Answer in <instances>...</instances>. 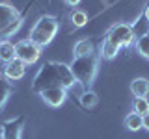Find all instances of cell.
Instances as JSON below:
<instances>
[{
    "instance_id": "cell-25",
    "label": "cell",
    "mask_w": 149,
    "mask_h": 139,
    "mask_svg": "<svg viewBox=\"0 0 149 139\" xmlns=\"http://www.w3.org/2000/svg\"><path fill=\"white\" fill-rule=\"evenodd\" d=\"M0 137H2V128H0Z\"/></svg>"
},
{
    "instance_id": "cell-17",
    "label": "cell",
    "mask_w": 149,
    "mask_h": 139,
    "mask_svg": "<svg viewBox=\"0 0 149 139\" xmlns=\"http://www.w3.org/2000/svg\"><path fill=\"white\" fill-rule=\"evenodd\" d=\"M21 26H22V17H19V19H15V21H13L9 26H6L2 32H0V41H9V37L15 35Z\"/></svg>"
},
{
    "instance_id": "cell-22",
    "label": "cell",
    "mask_w": 149,
    "mask_h": 139,
    "mask_svg": "<svg viewBox=\"0 0 149 139\" xmlns=\"http://www.w3.org/2000/svg\"><path fill=\"white\" fill-rule=\"evenodd\" d=\"M142 124H143V128H146V130H149V113L142 115Z\"/></svg>"
},
{
    "instance_id": "cell-2",
    "label": "cell",
    "mask_w": 149,
    "mask_h": 139,
    "mask_svg": "<svg viewBox=\"0 0 149 139\" xmlns=\"http://www.w3.org/2000/svg\"><path fill=\"white\" fill-rule=\"evenodd\" d=\"M69 67H71V72L77 83H80L82 87L88 89L95 82V76L99 72V58H97L95 52L88 56H80V58H73Z\"/></svg>"
},
{
    "instance_id": "cell-3",
    "label": "cell",
    "mask_w": 149,
    "mask_h": 139,
    "mask_svg": "<svg viewBox=\"0 0 149 139\" xmlns=\"http://www.w3.org/2000/svg\"><path fill=\"white\" fill-rule=\"evenodd\" d=\"M58 28H60V21L54 15H41L34 22V26L30 28L28 39L43 48V46L52 43V39L58 34Z\"/></svg>"
},
{
    "instance_id": "cell-8",
    "label": "cell",
    "mask_w": 149,
    "mask_h": 139,
    "mask_svg": "<svg viewBox=\"0 0 149 139\" xmlns=\"http://www.w3.org/2000/svg\"><path fill=\"white\" fill-rule=\"evenodd\" d=\"M2 72H4V78L9 82H15V80H21L22 76L26 74V65L21 61V59H13V61H8V63H4V69H2Z\"/></svg>"
},
{
    "instance_id": "cell-26",
    "label": "cell",
    "mask_w": 149,
    "mask_h": 139,
    "mask_svg": "<svg viewBox=\"0 0 149 139\" xmlns=\"http://www.w3.org/2000/svg\"><path fill=\"white\" fill-rule=\"evenodd\" d=\"M147 35H149V32H147Z\"/></svg>"
},
{
    "instance_id": "cell-14",
    "label": "cell",
    "mask_w": 149,
    "mask_h": 139,
    "mask_svg": "<svg viewBox=\"0 0 149 139\" xmlns=\"http://www.w3.org/2000/svg\"><path fill=\"white\" fill-rule=\"evenodd\" d=\"M11 93H13L11 82L6 80V78H0V111H2V108L6 106V102L9 100Z\"/></svg>"
},
{
    "instance_id": "cell-12",
    "label": "cell",
    "mask_w": 149,
    "mask_h": 139,
    "mask_svg": "<svg viewBox=\"0 0 149 139\" xmlns=\"http://www.w3.org/2000/svg\"><path fill=\"white\" fill-rule=\"evenodd\" d=\"M78 100H80L82 108L91 109V108H95V106L99 104V95H97L93 89H84L82 95H78Z\"/></svg>"
},
{
    "instance_id": "cell-15",
    "label": "cell",
    "mask_w": 149,
    "mask_h": 139,
    "mask_svg": "<svg viewBox=\"0 0 149 139\" xmlns=\"http://www.w3.org/2000/svg\"><path fill=\"white\" fill-rule=\"evenodd\" d=\"M125 128L130 130V132H138V130H142V128H143V124H142V115H138L136 111L129 113L127 117H125Z\"/></svg>"
},
{
    "instance_id": "cell-24",
    "label": "cell",
    "mask_w": 149,
    "mask_h": 139,
    "mask_svg": "<svg viewBox=\"0 0 149 139\" xmlns=\"http://www.w3.org/2000/svg\"><path fill=\"white\" fill-rule=\"evenodd\" d=\"M143 17H146V21L149 22V4L146 6V9H143Z\"/></svg>"
},
{
    "instance_id": "cell-10",
    "label": "cell",
    "mask_w": 149,
    "mask_h": 139,
    "mask_svg": "<svg viewBox=\"0 0 149 139\" xmlns=\"http://www.w3.org/2000/svg\"><path fill=\"white\" fill-rule=\"evenodd\" d=\"M130 93L134 95V98H147L149 95V80L143 76L134 78L130 82Z\"/></svg>"
},
{
    "instance_id": "cell-20",
    "label": "cell",
    "mask_w": 149,
    "mask_h": 139,
    "mask_svg": "<svg viewBox=\"0 0 149 139\" xmlns=\"http://www.w3.org/2000/svg\"><path fill=\"white\" fill-rule=\"evenodd\" d=\"M88 21H90V19H88V13H86V11H82V9H73V13H71V22H73L74 28L86 26Z\"/></svg>"
},
{
    "instance_id": "cell-6",
    "label": "cell",
    "mask_w": 149,
    "mask_h": 139,
    "mask_svg": "<svg viewBox=\"0 0 149 139\" xmlns=\"http://www.w3.org/2000/svg\"><path fill=\"white\" fill-rule=\"evenodd\" d=\"M22 130H24V117L22 115L8 119L2 124V137L0 139H22Z\"/></svg>"
},
{
    "instance_id": "cell-23",
    "label": "cell",
    "mask_w": 149,
    "mask_h": 139,
    "mask_svg": "<svg viewBox=\"0 0 149 139\" xmlns=\"http://www.w3.org/2000/svg\"><path fill=\"white\" fill-rule=\"evenodd\" d=\"M82 2V0H65V4H67V6H78V4H80Z\"/></svg>"
},
{
    "instance_id": "cell-5",
    "label": "cell",
    "mask_w": 149,
    "mask_h": 139,
    "mask_svg": "<svg viewBox=\"0 0 149 139\" xmlns=\"http://www.w3.org/2000/svg\"><path fill=\"white\" fill-rule=\"evenodd\" d=\"M15 58L21 59L24 65H34L41 58V46L32 43L30 39H22L15 45Z\"/></svg>"
},
{
    "instance_id": "cell-16",
    "label": "cell",
    "mask_w": 149,
    "mask_h": 139,
    "mask_svg": "<svg viewBox=\"0 0 149 139\" xmlns=\"http://www.w3.org/2000/svg\"><path fill=\"white\" fill-rule=\"evenodd\" d=\"M119 54V48L116 45H112L110 41H102V45H101V50H99V56L102 59H114L116 56Z\"/></svg>"
},
{
    "instance_id": "cell-19",
    "label": "cell",
    "mask_w": 149,
    "mask_h": 139,
    "mask_svg": "<svg viewBox=\"0 0 149 139\" xmlns=\"http://www.w3.org/2000/svg\"><path fill=\"white\" fill-rule=\"evenodd\" d=\"M134 46H136V52L142 58L149 59V35H140L136 39V43H134Z\"/></svg>"
},
{
    "instance_id": "cell-18",
    "label": "cell",
    "mask_w": 149,
    "mask_h": 139,
    "mask_svg": "<svg viewBox=\"0 0 149 139\" xmlns=\"http://www.w3.org/2000/svg\"><path fill=\"white\" fill-rule=\"evenodd\" d=\"M130 28H132V32H134V35H136V39H138L140 35H147V32H149V22L146 21L143 13L138 17V21H134L132 24H130Z\"/></svg>"
},
{
    "instance_id": "cell-7",
    "label": "cell",
    "mask_w": 149,
    "mask_h": 139,
    "mask_svg": "<svg viewBox=\"0 0 149 139\" xmlns=\"http://www.w3.org/2000/svg\"><path fill=\"white\" fill-rule=\"evenodd\" d=\"M41 95V100L50 108H60L65 100H67V89L63 87H52V89H45Z\"/></svg>"
},
{
    "instance_id": "cell-9",
    "label": "cell",
    "mask_w": 149,
    "mask_h": 139,
    "mask_svg": "<svg viewBox=\"0 0 149 139\" xmlns=\"http://www.w3.org/2000/svg\"><path fill=\"white\" fill-rule=\"evenodd\" d=\"M15 19H19V11L15 6L8 2H0V32L4 30L6 26H9Z\"/></svg>"
},
{
    "instance_id": "cell-21",
    "label": "cell",
    "mask_w": 149,
    "mask_h": 139,
    "mask_svg": "<svg viewBox=\"0 0 149 139\" xmlns=\"http://www.w3.org/2000/svg\"><path fill=\"white\" fill-rule=\"evenodd\" d=\"M134 111L138 115L149 113V100L147 98H134Z\"/></svg>"
},
{
    "instance_id": "cell-4",
    "label": "cell",
    "mask_w": 149,
    "mask_h": 139,
    "mask_svg": "<svg viewBox=\"0 0 149 139\" xmlns=\"http://www.w3.org/2000/svg\"><path fill=\"white\" fill-rule=\"evenodd\" d=\"M106 41H110L112 45H116L118 48H129L136 43V35H134L130 24H125V22H118L106 32L104 35Z\"/></svg>"
},
{
    "instance_id": "cell-13",
    "label": "cell",
    "mask_w": 149,
    "mask_h": 139,
    "mask_svg": "<svg viewBox=\"0 0 149 139\" xmlns=\"http://www.w3.org/2000/svg\"><path fill=\"white\" fill-rule=\"evenodd\" d=\"M15 59V45L11 41H0V61L8 63Z\"/></svg>"
},
{
    "instance_id": "cell-11",
    "label": "cell",
    "mask_w": 149,
    "mask_h": 139,
    "mask_svg": "<svg viewBox=\"0 0 149 139\" xmlns=\"http://www.w3.org/2000/svg\"><path fill=\"white\" fill-rule=\"evenodd\" d=\"M93 52H95V46H93L90 39H80L73 46V58H80V56H88Z\"/></svg>"
},
{
    "instance_id": "cell-1",
    "label": "cell",
    "mask_w": 149,
    "mask_h": 139,
    "mask_svg": "<svg viewBox=\"0 0 149 139\" xmlns=\"http://www.w3.org/2000/svg\"><path fill=\"white\" fill-rule=\"evenodd\" d=\"M77 80H74L71 67L62 61H47L43 67L37 71L32 82V91L34 93H43L45 89L52 87H63V89H73Z\"/></svg>"
}]
</instances>
